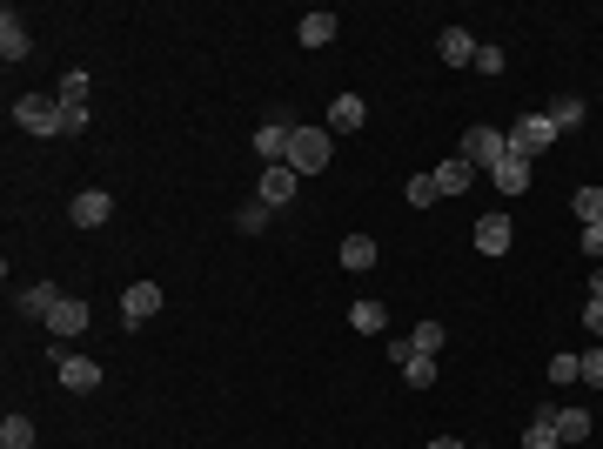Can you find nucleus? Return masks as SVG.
Here are the masks:
<instances>
[{"instance_id": "obj_32", "label": "nucleus", "mask_w": 603, "mask_h": 449, "mask_svg": "<svg viewBox=\"0 0 603 449\" xmlns=\"http://www.w3.org/2000/svg\"><path fill=\"white\" fill-rule=\"evenodd\" d=\"M476 74H503V47H476Z\"/></svg>"}, {"instance_id": "obj_14", "label": "nucleus", "mask_w": 603, "mask_h": 449, "mask_svg": "<svg viewBox=\"0 0 603 449\" xmlns=\"http://www.w3.org/2000/svg\"><path fill=\"white\" fill-rule=\"evenodd\" d=\"M27 21L21 14H14V7H7V14H0V54H7V61H27Z\"/></svg>"}, {"instance_id": "obj_36", "label": "nucleus", "mask_w": 603, "mask_h": 449, "mask_svg": "<svg viewBox=\"0 0 603 449\" xmlns=\"http://www.w3.org/2000/svg\"><path fill=\"white\" fill-rule=\"evenodd\" d=\"M429 449H463V443H456V436H436V443H429Z\"/></svg>"}, {"instance_id": "obj_5", "label": "nucleus", "mask_w": 603, "mask_h": 449, "mask_svg": "<svg viewBox=\"0 0 603 449\" xmlns=\"http://www.w3.org/2000/svg\"><path fill=\"white\" fill-rule=\"evenodd\" d=\"M289 141H295V121H289V114H275V121L255 128V155L275 168V161H289Z\"/></svg>"}, {"instance_id": "obj_9", "label": "nucleus", "mask_w": 603, "mask_h": 449, "mask_svg": "<svg viewBox=\"0 0 603 449\" xmlns=\"http://www.w3.org/2000/svg\"><path fill=\"white\" fill-rule=\"evenodd\" d=\"M510 242H516L510 215H483V222H476V248H483V255H510Z\"/></svg>"}, {"instance_id": "obj_19", "label": "nucleus", "mask_w": 603, "mask_h": 449, "mask_svg": "<svg viewBox=\"0 0 603 449\" xmlns=\"http://www.w3.org/2000/svg\"><path fill=\"white\" fill-rule=\"evenodd\" d=\"M342 269H376V242H369V235H349V242H342Z\"/></svg>"}, {"instance_id": "obj_27", "label": "nucleus", "mask_w": 603, "mask_h": 449, "mask_svg": "<svg viewBox=\"0 0 603 449\" xmlns=\"http://www.w3.org/2000/svg\"><path fill=\"white\" fill-rule=\"evenodd\" d=\"M570 208H577V222H583V228L603 222V188H597V181H590V188H577V202H570Z\"/></svg>"}, {"instance_id": "obj_13", "label": "nucleus", "mask_w": 603, "mask_h": 449, "mask_svg": "<svg viewBox=\"0 0 603 449\" xmlns=\"http://www.w3.org/2000/svg\"><path fill=\"white\" fill-rule=\"evenodd\" d=\"M14 309H21V315H34V322H47V315L61 309V289H54V282H34V289H21V295H14Z\"/></svg>"}, {"instance_id": "obj_4", "label": "nucleus", "mask_w": 603, "mask_h": 449, "mask_svg": "<svg viewBox=\"0 0 603 449\" xmlns=\"http://www.w3.org/2000/svg\"><path fill=\"white\" fill-rule=\"evenodd\" d=\"M329 161V128H295V141H289V168L295 175H315Z\"/></svg>"}, {"instance_id": "obj_15", "label": "nucleus", "mask_w": 603, "mask_h": 449, "mask_svg": "<svg viewBox=\"0 0 603 449\" xmlns=\"http://www.w3.org/2000/svg\"><path fill=\"white\" fill-rule=\"evenodd\" d=\"M443 61L449 68H476V41H469L463 27H443Z\"/></svg>"}, {"instance_id": "obj_12", "label": "nucleus", "mask_w": 603, "mask_h": 449, "mask_svg": "<svg viewBox=\"0 0 603 449\" xmlns=\"http://www.w3.org/2000/svg\"><path fill=\"white\" fill-rule=\"evenodd\" d=\"M47 329H54V336H81V329H88V302H81V295H61V309L47 315Z\"/></svg>"}, {"instance_id": "obj_26", "label": "nucleus", "mask_w": 603, "mask_h": 449, "mask_svg": "<svg viewBox=\"0 0 603 449\" xmlns=\"http://www.w3.org/2000/svg\"><path fill=\"white\" fill-rule=\"evenodd\" d=\"M0 449H34V423L27 416H7L0 423Z\"/></svg>"}, {"instance_id": "obj_6", "label": "nucleus", "mask_w": 603, "mask_h": 449, "mask_svg": "<svg viewBox=\"0 0 603 449\" xmlns=\"http://www.w3.org/2000/svg\"><path fill=\"white\" fill-rule=\"evenodd\" d=\"M295 188H302V175H295L289 161H275V168H262V188H255V195H262L268 208H289V202H295Z\"/></svg>"}, {"instance_id": "obj_1", "label": "nucleus", "mask_w": 603, "mask_h": 449, "mask_svg": "<svg viewBox=\"0 0 603 449\" xmlns=\"http://www.w3.org/2000/svg\"><path fill=\"white\" fill-rule=\"evenodd\" d=\"M14 128H27V135H67L61 94H21L14 101Z\"/></svg>"}, {"instance_id": "obj_20", "label": "nucleus", "mask_w": 603, "mask_h": 449, "mask_svg": "<svg viewBox=\"0 0 603 449\" xmlns=\"http://www.w3.org/2000/svg\"><path fill=\"white\" fill-rule=\"evenodd\" d=\"M550 423H557V436H563V443H583V436H590V409H557Z\"/></svg>"}, {"instance_id": "obj_24", "label": "nucleus", "mask_w": 603, "mask_h": 449, "mask_svg": "<svg viewBox=\"0 0 603 449\" xmlns=\"http://www.w3.org/2000/svg\"><path fill=\"white\" fill-rule=\"evenodd\" d=\"M550 128H557V135H563V128H583V101H577V94L550 101Z\"/></svg>"}, {"instance_id": "obj_22", "label": "nucleus", "mask_w": 603, "mask_h": 449, "mask_svg": "<svg viewBox=\"0 0 603 449\" xmlns=\"http://www.w3.org/2000/svg\"><path fill=\"white\" fill-rule=\"evenodd\" d=\"M268 215H275V208H268L262 195H255V202H242V208H235V228H242V235H262V228H268Z\"/></svg>"}, {"instance_id": "obj_23", "label": "nucleus", "mask_w": 603, "mask_h": 449, "mask_svg": "<svg viewBox=\"0 0 603 449\" xmlns=\"http://www.w3.org/2000/svg\"><path fill=\"white\" fill-rule=\"evenodd\" d=\"M335 41V14H302V47H329Z\"/></svg>"}, {"instance_id": "obj_7", "label": "nucleus", "mask_w": 603, "mask_h": 449, "mask_svg": "<svg viewBox=\"0 0 603 449\" xmlns=\"http://www.w3.org/2000/svg\"><path fill=\"white\" fill-rule=\"evenodd\" d=\"M108 215H114V202L101 195V188H81V195L67 202V222H74V228H101Z\"/></svg>"}, {"instance_id": "obj_25", "label": "nucleus", "mask_w": 603, "mask_h": 449, "mask_svg": "<svg viewBox=\"0 0 603 449\" xmlns=\"http://www.w3.org/2000/svg\"><path fill=\"white\" fill-rule=\"evenodd\" d=\"M402 382L409 389H436V356H409L402 362Z\"/></svg>"}, {"instance_id": "obj_34", "label": "nucleus", "mask_w": 603, "mask_h": 449, "mask_svg": "<svg viewBox=\"0 0 603 449\" xmlns=\"http://www.w3.org/2000/svg\"><path fill=\"white\" fill-rule=\"evenodd\" d=\"M583 329H590V336H603V295H590V309H583Z\"/></svg>"}, {"instance_id": "obj_18", "label": "nucleus", "mask_w": 603, "mask_h": 449, "mask_svg": "<svg viewBox=\"0 0 603 449\" xmlns=\"http://www.w3.org/2000/svg\"><path fill=\"white\" fill-rule=\"evenodd\" d=\"M469 181H476V168H469L463 155H456V161H443V168H436V188H443V195H463Z\"/></svg>"}, {"instance_id": "obj_28", "label": "nucleus", "mask_w": 603, "mask_h": 449, "mask_svg": "<svg viewBox=\"0 0 603 449\" xmlns=\"http://www.w3.org/2000/svg\"><path fill=\"white\" fill-rule=\"evenodd\" d=\"M61 108H88V74H81V68H67V81H61Z\"/></svg>"}, {"instance_id": "obj_2", "label": "nucleus", "mask_w": 603, "mask_h": 449, "mask_svg": "<svg viewBox=\"0 0 603 449\" xmlns=\"http://www.w3.org/2000/svg\"><path fill=\"white\" fill-rule=\"evenodd\" d=\"M503 135H510V155H516V161H536L550 141H557V128H550V114H516Z\"/></svg>"}, {"instance_id": "obj_33", "label": "nucleus", "mask_w": 603, "mask_h": 449, "mask_svg": "<svg viewBox=\"0 0 603 449\" xmlns=\"http://www.w3.org/2000/svg\"><path fill=\"white\" fill-rule=\"evenodd\" d=\"M583 382H590V389H603V349H590V356H583Z\"/></svg>"}, {"instance_id": "obj_21", "label": "nucleus", "mask_w": 603, "mask_h": 449, "mask_svg": "<svg viewBox=\"0 0 603 449\" xmlns=\"http://www.w3.org/2000/svg\"><path fill=\"white\" fill-rule=\"evenodd\" d=\"M523 449H563V436H557V423H550V409L536 416L530 429H523Z\"/></svg>"}, {"instance_id": "obj_3", "label": "nucleus", "mask_w": 603, "mask_h": 449, "mask_svg": "<svg viewBox=\"0 0 603 449\" xmlns=\"http://www.w3.org/2000/svg\"><path fill=\"white\" fill-rule=\"evenodd\" d=\"M463 161L496 175V168L510 161V135H503V128H463Z\"/></svg>"}, {"instance_id": "obj_17", "label": "nucleus", "mask_w": 603, "mask_h": 449, "mask_svg": "<svg viewBox=\"0 0 603 449\" xmlns=\"http://www.w3.org/2000/svg\"><path fill=\"white\" fill-rule=\"evenodd\" d=\"M490 181L503 188V195H530V161H516V155H510V161H503V168H496Z\"/></svg>"}, {"instance_id": "obj_31", "label": "nucleus", "mask_w": 603, "mask_h": 449, "mask_svg": "<svg viewBox=\"0 0 603 449\" xmlns=\"http://www.w3.org/2000/svg\"><path fill=\"white\" fill-rule=\"evenodd\" d=\"M436 195H443V188H436V175H416V181H409V208H436Z\"/></svg>"}, {"instance_id": "obj_16", "label": "nucleus", "mask_w": 603, "mask_h": 449, "mask_svg": "<svg viewBox=\"0 0 603 449\" xmlns=\"http://www.w3.org/2000/svg\"><path fill=\"white\" fill-rule=\"evenodd\" d=\"M349 322H356V329H362V336H382V329H389V309H382V302H376V295H362V302H356V309H349Z\"/></svg>"}, {"instance_id": "obj_35", "label": "nucleus", "mask_w": 603, "mask_h": 449, "mask_svg": "<svg viewBox=\"0 0 603 449\" xmlns=\"http://www.w3.org/2000/svg\"><path fill=\"white\" fill-rule=\"evenodd\" d=\"M583 255H597V262H603V222L583 228Z\"/></svg>"}, {"instance_id": "obj_29", "label": "nucleus", "mask_w": 603, "mask_h": 449, "mask_svg": "<svg viewBox=\"0 0 603 449\" xmlns=\"http://www.w3.org/2000/svg\"><path fill=\"white\" fill-rule=\"evenodd\" d=\"M409 342H416V356H443V322H423Z\"/></svg>"}, {"instance_id": "obj_10", "label": "nucleus", "mask_w": 603, "mask_h": 449, "mask_svg": "<svg viewBox=\"0 0 603 449\" xmlns=\"http://www.w3.org/2000/svg\"><path fill=\"white\" fill-rule=\"evenodd\" d=\"M362 121H369V101H362V94H335L329 101V128L335 135H356Z\"/></svg>"}, {"instance_id": "obj_8", "label": "nucleus", "mask_w": 603, "mask_h": 449, "mask_svg": "<svg viewBox=\"0 0 603 449\" xmlns=\"http://www.w3.org/2000/svg\"><path fill=\"white\" fill-rule=\"evenodd\" d=\"M54 376H61L67 389H101V362L94 356H67L61 349V356H54Z\"/></svg>"}, {"instance_id": "obj_30", "label": "nucleus", "mask_w": 603, "mask_h": 449, "mask_svg": "<svg viewBox=\"0 0 603 449\" xmlns=\"http://www.w3.org/2000/svg\"><path fill=\"white\" fill-rule=\"evenodd\" d=\"M550 382H583V356H570V349L550 356Z\"/></svg>"}, {"instance_id": "obj_11", "label": "nucleus", "mask_w": 603, "mask_h": 449, "mask_svg": "<svg viewBox=\"0 0 603 449\" xmlns=\"http://www.w3.org/2000/svg\"><path fill=\"white\" fill-rule=\"evenodd\" d=\"M155 309H161V289H155V282H134V289H121V322H148Z\"/></svg>"}]
</instances>
